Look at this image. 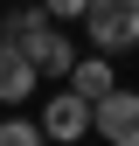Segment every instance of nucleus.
Instances as JSON below:
<instances>
[{
    "instance_id": "obj_1",
    "label": "nucleus",
    "mask_w": 139,
    "mask_h": 146,
    "mask_svg": "<svg viewBox=\"0 0 139 146\" xmlns=\"http://www.w3.org/2000/svg\"><path fill=\"white\" fill-rule=\"evenodd\" d=\"M83 35H91V49H104V56L132 49L139 42V0H91L83 7Z\"/></svg>"
},
{
    "instance_id": "obj_2",
    "label": "nucleus",
    "mask_w": 139,
    "mask_h": 146,
    "mask_svg": "<svg viewBox=\"0 0 139 146\" xmlns=\"http://www.w3.org/2000/svg\"><path fill=\"white\" fill-rule=\"evenodd\" d=\"M91 132L104 146H139V90H104V98L91 104Z\"/></svg>"
},
{
    "instance_id": "obj_3",
    "label": "nucleus",
    "mask_w": 139,
    "mask_h": 146,
    "mask_svg": "<svg viewBox=\"0 0 139 146\" xmlns=\"http://www.w3.org/2000/svg\"><path fill=\"white\" fill-rule=\"evenodd\" d=\"M21 56L42 70V77H70V63H77V49H70V35L56 28V21H35L28 35H21Z\"/></svg>"
},
{
    "instance_id": "obj_4",
    "label": "nucleus",
    "mask_w": 139,
    "mask_h": 146,
    "mask_svg": "<svg viewBox=\"0 0 139 146\" xmlns=\"http://www.w3.org/2000/svg\"><path fill=\"white\" fill-rule=\"evenodd\" d=\"M83 132H91V98H77V90H56V98H49V111H42V139L77 146Z\"/></svg>"
},
{
    "instance_id": "obj_5",
    "label": "nucleus",
    "mask_w": 139,
    "mask_h": 146,
    "mask_svg": "<svg viewBox=\"0 0 139 146\" xmlns=\"http://www.w3.org/2000/svg\"><path fill=\"white\" fill-rule=\"evenodd\" d=\"M35 77H42V70L21 56V42H0V104H21L35 90Z\"/></svg>"
},
{
    "instance_id": "obj_6",
    "label": "nucleus",
    "mask_w": 139,
    "mask_h": 146,
    "mask_svg": "<svg viewBox=\"0 0 139 146\" xmlns=\"http://www.w3.org/2000/svg\"><path fill=\"white\" fill-rule=\"evenodd\" d=\"M118 77H111V63H104V49H97V56H77V63H70V90H77V98H104V90H111Z\"/></svg>"
},
{
    "instance_id": "obj_7",
    "label": "nucleus",
    "mask_w": 139,
    "mask_h": 146,
    "mask_svg": "<svg viewBox=\"0 0 139 146\" xmlns=\"http://www.w3.org/2000/svg\"><path fill=\"white\" fill-rule=\"evenodd\" d=\"M0 146H49V139H42V125H28L14 111V118H0Z\"/></svg>"
},
{
    "instance_id": "obj_8",
    "label": "nucleus",
    "mask_w": 139,
    "mask_h": 146,
    "mask_svg": "<svg viewBox=\"0 0 139 146\" xmlns=\"http://www.w3.org/2000/svg\"><path fill=\"white\" fill-rule=\"evenodd\" d=\"M42 7H49V21H83L91 0H42Z\"/></svg>"
}]
</instances>
